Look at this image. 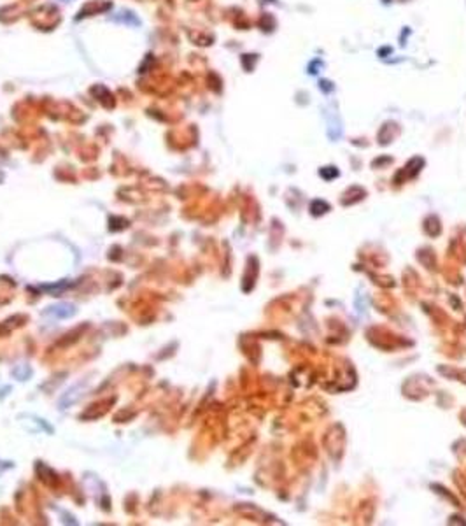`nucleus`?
Wrapping results in <instances>:
<instances>
[{
  "instance_id": "obj_1",
  "label": "nucleus",
  "mask_w": 466,
  "mask_h": 526,
  "mask_svg": "<svg viewBox=\"0 0 466 526\" xmlns=\"http://www.w3.org/2000/svg\"><path fill=\"white\" fill-rule=\"evenodd\" d=\"M111 20L112 21H119V23H124V25H134V27L141 25L139 18L135 16L134 13H130V11H121V13H117V16H112Z\"/></svg>"
}]
</instances>
